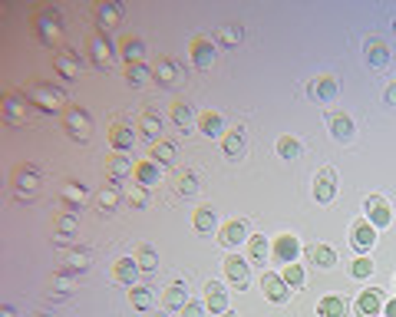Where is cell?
Here are the masks:
<instances>
[{
	"mask_svg": "<svg viewBox=\"0 0 396 317\" xmlns=\"http://www.w3.org/2000/svg\"><path fill=\"white\" fill-rule=\"evenodd\" d=\"M33 30H36V40L43 46H56L63 40V17L56 7H43L33 20Z\"/></svg>",
	"mask_w": 396,
	"mask_h": 317,
	"instance_id": "obj_1",
	"label": "cell"
},
{
	"mask_svg": "<svg viewBox=\"0 0 396 317\" xmlns=\"http://www.w3.org/2000/svg\"><path fill=\"white\" fill-rule=\"evenodd\" d=\"M30 103H33L36 109H43V113H60V109L66 106V93L60 90V86H53V83H33L27 90Z\"/></svg>",
	"mask_w": 396,
	"mask_h": 317,
	"instance_id": "obj_2",
	"label": "cell"
},
{
	"mask_svg": "<svg viewBox=\"0 0 396 317\" xmlns=\"http://www.w3.org/2000/svg\"><path fill=\"white\" fill-rule=\"evenodd\" d=\"M40 169L36 165H20L17 172H14V195H17L20 202H30L40 192Z\"/></svg>",
	"mask_w": 396,
	"mask_h": 317,
	"instance_id": "obj_3",
	"label": "cell"
},
{
	"mask_svg": "<svg viewBox=\"0 0 396 317\" xmlns=\"http://www.w3.org/2000/svg\"><path fill=\"white\" fill-rule=\"evenodd\" d=\"M86 53H90V63L96 66V70H109L113 66V43L106 40V33L103 30H96V33L86 40Z\"/></svg>",
	"mask_w": 396,
	"mask_h": 317,
	"instance_id": "obj_4",
	"label": "cell"
},
{
	"mask_svg": "<svg viewBox=\"0 0 396 317\" xmlns=\"http://www.w3.org/2000/svg\"><path fill=\"white\" fill-rule=\"evenodd\" d=\"M63 126H66V132H70L73 139L86 142V139H90V132H93V116L86 113V109H80V106H70L63 113Z\"/></svg>",
	"mask_w": 396,
	"mask_h": 317,
	"instance_id": "obj_5",
	"label": "cell"
},
{
	"mask_svg": "<svg viewBox=\"0 0 396 317\" xmlns=\"http://www.w3.org/2000/svg\"><path fill=\"white\" fill-rule=\"evenodd\" d=\"M30 106H33V103H30L27 93H4V119H7L10 126L27 123Z\"/></svg>",
	"mask_w": 396,
	"mask_h": 317,
	"instance_id": "obj_6",
	"label": "cell"
},
{
	"mask_svg": "<svg viewBox=\"0 0 396 317\" xmlns=\"http://www.w3.org/2000/svg\"><path fill=\"white\" fill-rule=\"evenodd\" d=\"M261 291H264V298H268L271 304H288L291 294H294V291L288 288V281H284L281 274H274V271L261 274Z\"/></svg>",
	"mask_w": 396,
	"mask_h": 317,
	"instance_id": "obj_7",
	"label": "cell"
},
{
	"mask_svg": "<svg viewBox=\"0 0 396 317\" xmlns=\"http://www.w3.org/2000/svg\"><path fill=\"white\" fill-rule=\"evenodd\" d=\"M90 264H93L90 248H66L60 254V271L63 274H83V271H90Z\"/></svg>",
	"mask_w": 396,
	"mask_h": 317,
	"instance_id": "obj_8",
	"label": "cell"
},
{
	"mask_svg": "<svg viewBox=\"0 0 396 317\" xmlns=\"http://www.w3.org/2000/svg\"><path fill=\"white\" fill-rule=\"evenodd\" d=\"M189 53H192V63H195V70H212L215 66V43L208 40V36H192L189 43Z\"/></svg>",
	"mask_w": 396,
	"mask_h": 317,
	"instance_id": "obj_9",
	"label": "cell"
},
{
	"mask_svg": "<svg viewBox=\"0 0 396 317\" xmlns=\"http://www.w3.org/2000/svg\"><path fill=\"white\" fill-rule=\"evenodd\" d=\"M363 212H367V222H370L373 228H387L390 222H393L390 202L383 199V195H370V199L363 202Z\"/></svg>",
	"mask_w": 396,
	"mask_h": 317,
	"instance_id": "obj_10",
	"label": "cell"
},
{
	"mask_svg": "<svg viewBox=\"0 0 396 317\" xmlns=\"http://www.w3.org/2000/svg\"><path fill=\"white\" fill-rule=\"evenodd\" d=\"M53 70L63 76V80H80V70H83V53L76 50H60L53 56Z\"/></svg>",
	"mask_w": 396,
	"mask_h": 317,
	"instance_id": "obj_11",
	"label": "cell"
},
{
	"mask_svg": "<svg viewBox=\"0 0 396 317\" xmlns=\"http://www.w3.org/2000/svg\"><path fill=\"white\" fill-rule=\"evenodd\" d=\"M297 254H301V241L294 235H278L274 238V245H271V258L281 264H294Z\"/></svg>",
	"mask_w": 396,
	"mask_h": 317,
	"instance_id": "obj_12",
	"label": "cell"
},
{
	"mask_svg": "<svg viewBox=\"0 0 396 317\" xmlns=\"http://www.w3.org/2000/svg\"><path fill=\"white\" fill-rule=\"evenodd\" d=\"M363 53H367V63L373 66V70H387L390 60H393V53H390V46L380 40V36H370L367 43H363Z\"/></svg>",
	"mask_w": 396,
	"mask_h": 317,
	"instance_id": "obj_13",
	"label": "cell"
},
{
	"mask_svg": "<svg viewBox=\"0 0 396 317\" xmlns=\"http://www.w3.org/2000/svg\"><path fill=\"white\" fill-rule=\"evenodd\" d=\"M350 245L357 248L360 254H367L370 248L377 245V228L370 225L367 218H360V222H357V225L350 228Z\"/></svg>",
	"mask_w": 396,
	"mask_h": 317,
	"instance_id": "obj_14",
	"label": "cell"
},
{
	"mask_svg": "<svg viewBox=\"0 0 396 317\" xmlns=\"http://www.w3.org/2000/svg\"><path fill=\"white\" fill-rule=\"evenodd\" d=\"M60 199H63L66 212H80L86 202H90V189L83 185V182H66L63 189H60Z\"/></svg>",
	"mask_w": 396,
	"mask_h": 317,
	"instance_id": "obj_15",
	"label": "cell"
},
{
	"mask_svg": "<svg viewBox=\"0 0 396 317\" xmlns=\"http://www.w3.org/2000/svg\"><path fill=\"white\" fill-rule=\"evenodd\" d=\"M248 238H251V235H248V225H244L241 218L225 222V225H222V232H218V241H222L225 248H238V245H244Z\"/></svg>",
	"mask_w": 396,
	"mask_h": 317,
	"instance_id": "obj_16",
	"label": "cell"
},
{
	"mask_svg": "<svg viewBox=\"0 0 396 317\" xmlns=\"http://www.w3.org/2000/svg\"><path fill=\"white\" fill-rule=\"evenodd\" d=\"M333 195H337V172L333 169H321L314 179V199L321 205H327V202H333Z\"/></svg>",
	"mask_w": 396,
	"mask_h": 317,
	"instance_id": "obj_17",
	"label": "cell"
},
{
	"mask_svg": "<svg viewBox=\"0 0 396 317\" xmlns=\"http://www.w3.org/2000/svg\"><path fill=\"white\" fill-rule=\"evenodd\" d=\"M225 278L234 284V288H248V284H251V268H248L244 258L231 254V258L225 261Z\"/></svg>",
	"mask_w": 396,
	"mask_h": 317,
	"instance_id": "obj_18",
	"label": "cell"
},
{
	"mask_svg": "<svg viewBox=\"0 0 396 317\" xmlns=\"http://www.w3.org/2000/svg\"><path fill=\"white\" fill-rule=\"evenodd\" d=\"M327 126H330V136L337 139V142H353L357 126H353V119L347 116V113H330V116H327Z\"/></svg>",
	"mask_w": 396,
	"mask_h": 317,
	"instance_id": "obj_19",
	"label": "cell"
},
{
	"mask_svg": "<svg viewBox=\"0 0 396 317\" xmlns=\"http://www.w3.org/2000/svg\"><path fill=\"white\" fill-rule=\"evenodd\" d=\"M198 132L208 139H222L225 136V116L215 113V109H205V113L198 116Z\"/></svg>",
	"mask_w": 396,
	"mask_h": 317,
	"instance_id": "obj_20",
	"label": "cell"
},
{
	"mask_svg": "<svg viewBox=\"0 0 396 317\" xmlns=\"http://www.w3.org/2000/svg\"><path fill=\"white\" fill-rule=\"evenodd\" d=\"M123 17H126V7L123 4H113V0H106V4H96V20H99V27H119L123 24Z\"/></svg>",
	"mask_w": 396,
	"mask_h": 317,
	"instance_id": "obj_21",
	"label": "cell"
},
{
	"mask_svg": "<svg viewBox=\"0 0 396 317\" xmlns=\"http://www.w3.org/2000/svg\"><path fill=\"white\" fill-rule=\"evenodd\" d=\"M205 308L212 314H225L228 311V291L222 281H208L205 284Z\"/></svg>",
	"mask_w": 396,
	"mask_h": 317,
	"instance_id": "obj_22",
	"label": "cell"
},
{
	"mask_svg": "<svg viewBox=\"0 0 396 317\" xmlns=\"http://www.w3.org/2000/svg\"><path fill=\"white\" fill-rule=\"evenodd\" d=\"M307 93H311L314 100H321V103H333V100H337V93H340V86H337L333 76H317V80H311Z\"/></svg>",
	"mask_w": 396,
	"mask_h": 317,
	"instance_id": "obj_23",
	"label": "cell"
},
{
	"mask_svg": "<svg viewBox=\"0 0 396 317\" xmlns=\"http://www.w3.org/2000/svg\"><path fill=\"white\" fill-rule=\"evenodd\" d=\"M119 202H123V192H119V182H109V185H103V189L96 192V209L103 212V215H109V212L119 209Z\"/></svg>",
	"mask_w": 396,
	"mask_h": 317,
	"instance_id": "obj_24",
	"label": "cell"
},
{
	"mask_svg": "<svg viewBox=\"0 0 396 317\" xmlns=\"http://www.w3.org/2000/svg\"><path fill=\"white\" fill-rule=\"evenodd\" d=\"M380 311H383V294H380L377 288L360 291V298H357V314L360 317H380Z\"/></svg>",
	"mask_w": 396,
	"mask_h": 317,
	"instance_id": "obj_25",
	"label": "cell"
},
{
	"mask_svg": "<svg viewBox=\"0 0 396 317\" xmlns=\"http://www.w3.org/2000/svg\"><path fill=\"white\" fill-rule=\"evenodd\" d=\"M162 301H165V308H169V311H182L192 301L189 298V284H185V281H172L169 288L162 291Z\"/></svg>",
	"mask_w": 396,
	"mask_h": 317,
	"instance_id": "obj_26",
	"label": "cell"
},
{
	"mask_svg": "<svg viewBox=\"0 0 396 317\" xmlns=\"http://www.w3.org/2000/svg\"><path fill=\"white\" fill-rule=\"evenodd\" d=\"M222 149H225L228 159H241L244 149H248V132H244L241 126H238V129H228V132H225V142H222Z\"/></svg>",
	"mask_w": 396,
	"mask_h": 317,
	"instance_id": "obj_27",
	"label": "cell"
},
{
	"mask_svg": "<svg viewBox=\"0 0 396 317\" xmlns=\"http://www.w3.org/2000/svg\"><path fill=\"white\" fill-rule=\"evenodd\" d=\"M135 129H139L145 139L159 142V139H162V116H159V113H152V109H145L142 116H139V123H135Z\"/></svg>",
	"mask_w": 396,
	"mask_h": 317,
	"instance_id": "obj_28",
	"label": "cell"
},
{
	"mask_svg": "<svg viewBox=\"0 0 396 317\" xmlns=\"http://www.w3.org/2000/svg\"><path fill=\"white\" fill-rule=\"evenodd\" d=\"M109 142H113V149H116V152H132V145H135L132 126H126V123H116V126L109 129Z\"/></svg>",
	"mask_w": 396,
	"mask_h": 317,
	"instance_id": "obj_29",
	"label": "cell"
},
{
	"mask_svg": "<svg viewBox=\"0 0 396 317\" xmlns=\"http://www.w3.org/2000/svg\"><path fill=\"white\" fill-rule=\"evenodd\" d=\"M159 179H162V165H159V162H152V159L135 162V182H139V185L152 189V185H159Z\"/></svg>",
	"mask_w": 396,
	"mask_h": 317,
	"instance_id": "obj_30",
	"label": "cell"
},
{
	"mask_svg": "<svg viewBox=\"0 0 396 317\" xmlns=\"http://www.w3.org/2000/svg\"><path fill=\"white\" fill-rule=\"evenodd\" d=\"M113 278H116L119 284H126V288H135V278H139V264H135V258H119L116 264H113Z\"/></svg>",
	"mask_w": 396,
	"mask_h": 317,
	"instance_id": "obj_31",
	"label": "cell"
},
{
	"mask_svg": "<svg viewBox=\"0 0 396 317\" xmlns=\"http://www.w3.org/2000/svg\"><path fill=\"white\" fill-rule=\"evenodd\" d=\"M106 169H109V179H113V182H123V179H129V175H135V162L129 159L126 152L113 155V159L106 162Z\"/></svg>",
	"mask_w": 396,
	"mask_h": 317,
	"instance_id": "obj_32",
	"label": "cell"
},
{
	"mask_svg": "<svg viewBox=\"0 0 396 317\" xmlns=\"http://www.w3.org/2000/svg\"><path fill=\"white\" fill-rule=\"evenodd\" d=\"M155 80L162 83V86H175V83L182 80V63L179 60H172V56L159 60V66H155Z\"/></svg>",
	"mask_w": 396,
	"mask_h": 317,
	"instance_id": "obj_33",
	"label": "cell"
},
{
	"mask_svg": "<svg viewBox=\"0 0 396 317\" xmlns=\"http://www.w3.org/2000/svg\"><path fill=\"white\" fill-rule=\"evenodd\" d=\"M53 228H56V238H60V241L73 238L76 232H80V212H60L56 222H53Z\"/></svg>",
	"mask_w": 396,
	"mask_h": 317,
	"instance_id": "obj_34",
	"label": "cell"
},
{
	"mask_svg": "<svg viewBox=\"0 0 396 317\" xmlns=\"http://www.w3.org/2000/svg\"><path fill=\"white\" fill-rule=\"evenodd\" d=\"M172 123H175L182 132H192V126H198V116H195V109H192L189 103L179 100L175 106H172Z\"/></svg>",
	"mask_w": 396,
	"mask_h": 317,
	"instance_id": "obj_35",
	"label": "cell"
},
{
	"mask_svg": "<svg viewBox=\"0 0 396 317\" xmlns=\"http://www.w3.org/2000/svg\"><path fill=\"white\" fill-rule=\"evenodd\" d=\"M149 159H152V162H159V165H172L175 159H179V145L169 142V139H159V142H152Z\"/></svg>",
	"mask_w": 396,
	"mask_h": 317,
	"instance_id": "obj_36",
	"label": "cell"
},
{
	"mask_svg": "<svg viewBox=\"0 0 396 317\" xmlns=\"http://www.w3.org/2000/svg\"><path fill=\"white\" fill-rule=\"evenodd\" d=\"M192 225H195V232H202V235L215 232V228H218V212L212 209V205H202V209H195V215H192Z\"/></svg>",
	"mask_w": 396,
	"mask_h": 317,
	"instance_id": "obj_37",
	"label": "cell"
},
{
	"mask_svg": "<svg viewBox=\"0 0 396 317\" xmlns=\"http://www.w3.org/2000/svg\"><path fill=\"white\" fill-rule=\"evenodd\" d=\"M317 317H347V301L337 294H327L317 301Z\"/></svg>",
	"mask_w": 396,
	"mask_h": 317,
	"instance_id": "obj_38",
	"label": "cell"
},
{
	"mask_svg": "<svg viewBox=\"0 0 396 317\" xmlns=\"http://www.w3.org/2000/svg\"><path fill=\"white\" fill-rule=\"evenodd\" d=\"M129 301H132L135 311H152L155 308V288H149V284H135V288L129 291Z\"/></svg>",
	"mask_w": 396,
	"mask_h": 317,
	"instance_id": "obj_39",
	"label": "cell"
},
{
	"mask_svg": "<svg viewBox=\"0 0 396 317\" xmlns=\"http://www.w3.org/2000/svg\"><path fill=\"white\" fill-rule=\"evenodd\" d=\"M215 40L222 46H238L244 40V27L241 24H222V27H215Z\"/></svg>",
	"mask_w": 396,
	"mask_h": 317,
	"instance_id": "obj_40",
	"label": "cell"
},
{
	"mask_svg": "<svg viewBox=\"0 0 396 317\" xmlns=\"http://www.w3.org/2000/svg\"><path fill=\"white\" fill-rule=\"evenodd\" d=\"M307 258H311V264H317V268H333V264H337V254H333L330 245H311L307 248Z\"/></svg>",
	"mask_w": 396,
	"mask_h": 317,
	"instance_id": "obj_41",
	"label": "cell"
},
{
	"mask_svg": "<svg viewBox=\"0 0 396 317\" xmlns=\"http://www.w3.org/2000/svg\"><path fill=\"white\" fill-rule=\"evenodd\" d=\"M119 50H123V56H126V63H142L145 40H139V36H126V40L119 43Z\"/></svg>",
	"mask_w": 396,
	"mask_h": 317,
	"instance_id": "obj_42",
	"label": "cell"
},
{
	"mask_svg": "<svg viewBox=\"0 0 396 317\" xmlns=\"http://www.w3.org/2000/svg\"><path fill=\"white\" fill-rule=\"evenodd\" d=\"M152 76H155V70H149L145 63H129L126 66V80H129V86H132V90L145 86V83L152 80Z\"/></svg>",
	"mask_w": 396,
	"mask_h": 317,
	"instance_id": "obj_43",
	"label": "cell"
},
{
	"mask_svg": "<svg viewBox=\"0 0 396 317\" xmlns=\"http://www.w3.org/2000/svg\"><path fill=\"white\" fill-rule=\"evenodd\" d=\"M135 264H139V271H155L159 268V251H155L152 245H139V251H135Z\"/></svg>",
	"mask_w": 396,
	"mask_h": 317,
	"instance_id": "obj_44",
	"label": "cell"
},
{
	"mask_svg": "<svg viewBox=\"0 0 396 317\" xmlns=\"http://www.w3.org/2000/svg\"><path fill=\"white\" fill-rule=\"evenodd\" d=\"M248 251H251V258H254V261H268V258H271V241H268V238H264V235H251V238H248Z\"/></svg>",
	"mask_w": 396,
	"mask_h": 317,
	"instance_id": "obj_45",
	"label": "cell"
},
{
	"mask_svg": "<svg viewBox=\"0 0 396 317\" xmlns=\"http://www.w3.org/2000/svg\"><path fill=\"white\" fill-rule=\"evenodd\" d=\"M281 278H284V281H288V288L291 291H297V288H301V284H304V278H307V274H304V268H301V264H284V271H281Z\"/></svg>",
	"mask_w": 396,
	"mask_h": 317,
	"instance_id": "obj_46",
	"label": "cell"
},
{
	"mask_svg": "<svg viewBox=\"0 0 396 317\" xmlns=\"http://www.w3.org/2000/svg\"><path fill=\"white\" fill-rule=\"evenodd\" d=\"M274 149H278L281 159H297V155H301V142H297L294 136H281Z\"/></svg>",
	"mask_w": 396,
	"mask_h": 317,
	"instance_id": "obj_47",
	"label": "cell"
},
{
	"mask_svg": "<svg viewBox=\"0 0 396 317\" xmlns=\"http://www.w3.org/2000/svg\"><path fill=\"white\" fill-rule=\"evenodd\" d=\"M126 202H129V205H132V209H145V205H149V189H145V185H139V182H135L132 189L126 192Z\"/></svg>",
	"mask_w": 396,
	"mask_h": 317,
	"instance_id": "obj_48",
	"label": "cell"
},
{
	"mask_svg": "<svg viewBox=\"0 0 396 317\" xmlns=\"http://www.w3.org/2000/svg\"><path fill=\"white\" fill-rule=\"evenodd\" d=\"M373 268H377V264L370 261L367 254H360V258H357V261L350 264V274H353V278H357V281H367L370 274H373Z\"/></svg>",
	"mask_w": 396,
	"mask_h": 317,
	"instance_id": "obj_49",
	"label": "cell"
},
{
	"mask_svg": "<svg viewBox=\"0 0 396 317\" xmlns=\"http://www.w3.org/2000/svg\"><path fill=\"white\" fill-rule=\"evenodd\" d=\"M179 195H185V199H195L198 195V175L195 172L179 175Z\"/></svg>",
	"mask_w": 396,
	"mask_h": 317,
	"instance_id": "obj_50",
	"label": "cell"
},
{
	"mask_svg": "<svg viewBox=\"0 0 396 317\" xmlns=\"http://www.w3.org/2000/svg\"><path fill=\"white\" fill-rule=\"evenodd\" d=\"M179 314H182V317H205V304H198V301H189V304H185Z\"/></svg>",
	"mask_w": 396,
	"mask_h": 317,
	"instance_id": "obj_51",
	"label": "cell"
},
{
	"mask_svg": "<svg viewBox=\"0 0 396 317\" xmlns=\"http://www.w3.org/2000/svg\"><path fill=\"white\" fill-rule=\"evenodd\" d=\"M383 96H387V103H390V106H396V83H390Z\"/></svg>",
	"mask_w": 396,
	"mask_h": 317,
	"instance_id": "obj_52",
	"label": "cell"
},
{
	"mask_svg": "<svg viewBox=\"0 0 396 317\" xmlns=\"http://www.w3.org/2000/svg\"><path fill=\"white\" fill-rule=\"evenodd\" d=\"M0 317H17V308H14V304H4V308H0Z\"/></svg>",
	"mask_w": 396,
	"mask_h": 317,
	"instance_id": "obj_53",
	"label": "cell"
},
{
	"mask_svg": "<svg viewBox=\"0 0 396 317\" xmlns=\"http://www.w3.org/2000/svg\"><path fill=\"white\" fill-rule=\"evenodd\" d=\"M383 314H387V317H396V298L390 301V304H383Z\"/></svg>",
	"mask_w": 396,
	"mask_h": 317,
	"instance_id": "obj_54",
	"label": "cell"
},
{
	"mask_svg": "<svg viewBox=\"0 0 396 317\" xmlns=\"http://www.w3.org/2000/svg\"><path fill=\"white\" fill-rule=\"evenodd\" d=\"M393 33H396V17H393Z\"/></svg>",
	"mask_w": 396,
	"mask_h": 317,
	"instance_id": "obj_55",
	"label": "cell"
},
{
	"mask_svg": "<svg viewBox=\"0 0 396 317\" xmlns=\"http://www.w3.org/2000/svg\"><path fill=\"white\" fill-rule=\"evenodd\" d=\"M36 317H50V314H36Z\"/></svg>",
	"mask_w": 396,
	"mask_h": 317,
	"instance_id": "obj_56",
	"label": "cell"
},
{
	"mask_svg": "<svg viewBox=\"0 0 396 317\" xmlns=\"http://www.w3.org/2000/svg\"><path fill=\"white\" fill-rule=\"evenodd\" d=\"M393 281H396V278H393Z\"/></svg>",
	"mask_w": 396,
	"mask_h": 317,
	"instance_id": "obj_57",
	"label": "cell"
}]
</instances>
